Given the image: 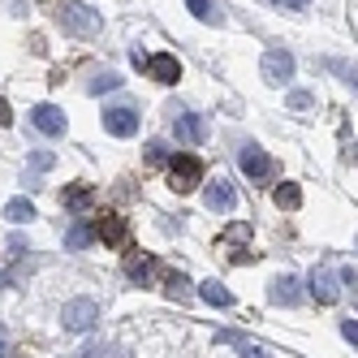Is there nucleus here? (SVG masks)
Returning a JSON list of instances; mask_svg holds the SVG:
<instances>
[{
  "label": "nucleus",
  "instance_id": "obj_20",
  "mask_svg": "<svg viewBox=\"0 0 358 358\" xmlns=\"http://www.w3.org/2000/svg\"><path fill=\"white\" fill-rule=\"evenodd\" d=\"M276 208H285V212L302 208V190H298L294 182H280V186H276Z\"/></svg>",
  "mask_w": 358,
  "mask_h": 358
},
{
  "label": "nucleus",
  "instance_id": "obj_2",
  "mask_svg": "<svg viewBox=\"0 0 358 358\" xmlns=\"http://www.w3.org/2000/svg\"><path fill=\"white\" fill-rule=\"evenodd\" d=\"M91 324H99V302L95 298H69L61 311V328L65 332H87Z\"/></svg>",
  "mask_w": 358,
  "mask_h": 358
},
{
  "label": "nucleus",
  "instance_id": "obj_13",
  "mask_svg": "<svg viewBox=\"0 0 358 358\" xmlns=\"http://www.w3.org/2000/svg\"><path fill=\"white\" fill-rule=\"evenodd\" d=\"M234 203H238V190L229 182H212L208 186V212H229Z\"/></svg>",
  "mask_w": 358,
  "mask_h": 358
},
{
  "label": "nucleus",
  "instance_id": "obj_27",
  "mask_svg": "<svg viewBox=\"0 0 358 358\" xmlns=\"http://www.w3.org/2000/svg\"><path fill=\"white\" fill-rule=\"evenodd\" d=\"M242 345V358H268V350H259V345H246V341H238Z\"/></svg>",
  "mask_w": 358,
  "mask_h": 358
},
{
  "label": "nucleus",
  "instance_id": "obj_14",
  "mask_svg": "<svg viewBox=\"0 0 358 358\" xmlns=\"http://www.w3.org/2000/svg\"><path fill=\"white\" fill-rule=\"evenodd\" d=\"M156 268H160V264H156V255H143V259H138V255H134V259L125 264V276H130L134 285H147V280L156 276Z\"/></svg>",
  "mask_w": 358,
  "mask_h": 358
},
{
  "label": "nucleus",
  "instance_id": "obj_3",
  "mask_svg": "<svg viewBox=\"0 0 358 358\" xmlns=\"http://www.w3.org/2000/svg\"><path fill=\"white\" fill-rule=\"evenodd\" d=\"M199 182H203V160L199 156H173V164H169V186L177 194H190Z\"/></svg>",
  "mask_w": 358,
  "mask_h": 358
},
{
  "label": "nucleus",
  "instance_id": "obj_29",
  "mask_svg": "<svg viewBox=\"0 0 358 358\" xmlns=\"http://www.w3.org/2000/svg\"><path fill=\"white\" fill-rule=\"evenodd\" d=\"M9 121H13V113H9V99L0 95V125H9Z\"/></svg>",
  "mask_w": 358,
  "mask_h": 358
},
{
  "label": "nucleus",
  "instance_id": "obj_16",
  "mask_svg": "<svg viewBox=\"0 0 358 358\" xmlns=\"http://www.w3.org/2000/svg\"><path fill=\"white\" fill-rule=\"evenodd\" d=\"M199 298L208 302V306H234V294H229L220 280H203V285H199Z\"/></svg>",
  "mask_w": 358,
  "mask_h": 358
},
{
  "label": "nucleus",
  "instance_id": "obj_23",
  "mask_svg": "<svg viewBox=\"0 0 358 358\" xmlns=\"http://www.w3.org/2000/svg\"><path fill=\"white\" fill-rule=\"evenodd\" d=\"M164 160H169V147H164L160 138H151V143H147V164H164Z\"/></svg>",
  "mask_w": 358,
  "mask_h": 358
},
{
  "label": "nucleus",
  "instance_id": "obj_9",
  "mask_svg": "<svg viewBox=\"0 0 358 358\" xmlns=\"http://www.w3.org/2000/svg\"><path fill=\"white\" fill-rule=\"evenodd\" d=\"M91 229H95V238L104 246H125V242H130V224H125L121 216H99Z\"/></svg>",
  "mask_w": 358,
  "mask_h": 358
},
{
  "label": "nucleus",
  "instance_id": "obj_6",
  "mask_svg": "<svg viewBox=\"0 0 358 358\" xmlns=\"http://www.w3.org/2000/svg\"><path fill=\"white\" fill-rule=\"evenodd\" d=\"M238 164H242V173H246V177H255V182H264V177L272 173V156H268L264 147H255V143H246V147H242Z\"/></svg>",
  "mask_w": 358,
  "mask_h": 358
},
{
  "label": "nucleus",
  "instance_id": "obj_21",
  "mask_svg": "<svg viewBox=\"0 0 358 358\" xmlns=\"http://www.w3.org/2000/svg\"><path fill=\"white\" fill-rule=\"evenodd\" d=\"M164 294H169V298H177V302H182V298H190V276H186V272H169V280H164Z\"/></svg>",
  "mask_w": 358,
  "mask_h": 358
},
{
  "label": "nucleus",
  "instance_id": "obj_5",
  "mask_svg": "<svg viewBox=\"0 0 358 358\" xmlns=\"http://www.w3.org/2000/svg\"><path fill=\"white\" fill-rule=\"evenodd\" d=\"M143 69H147L160 87H173L177 78H182V61H177L173 52H156V57H147V65H143Z\"/></svg>",
  "mask_w": 358,
  "mask_h": 358
},
{
  "label": "nucleus",
  "instance_id": "obj_25",
  "mask_svg": "<svg viewBox=\"0 0 358 358\" xmlns=\"http://www.w3.org/2000/svg\"><path fill=\"white\" fill-rule=\"evenodd\" d=\"M31 169H35V173H48V169H52V151H35V156H31Z\"/></svg>",
  "mask_w": 358,
  "mask_h": 358
},
{
  "label": "nucleus",
  "instance_id": "obj_12",
  "mask_svg": "<svg viewBox=\"0 0 358 358\" xmlns=\"http://www.w3.org/2000/svg\"><path fill=\"white\" fill-rule=\"evenodd\" d=\"M306 285H311V298H315V302H324V306H328V302H337V294H341V289H337V276H332L328 268H315Z\"/></svg>",
  "mask_w": 358,
  "mask_h": 358
},
{
  "label": "nucleus",
  "instance_id": "obj_10",
  "mask_svg": "<svg viewBox=\"0 0 358 358\" xmlns=\"http://www.w3.org/2000/svg\"><path fill=\"white\" fill-rule=\"evenodd\" d=\"M272 306H298L302 302V285H298V276H276L272 280V289H268Z\"/></svg>",
  "mask_w": 358,
  "mask_h": 358
},
{
  "label": "nucleus",
  "instance_id": "obj_28",
  "mask_svg": "<svg viewBox=\"0 0 358 358\" xmlns=\"http://www.w3.org/2000/svg\"><path fill=\"white\" fill-rule=\"evenodd\" d=\"M78 358H108V345H91V350H83Z\"/></svg>",
  "mask_w": 358,
  "mask_h": 358
},
{
  "label": "nucleus",
  "instance_id": "obj_7",
  "mask_svg": "<svg viewBox=\"0 0 358 358\" xmlns=\"http://www.w3.org/2000/svg\"><path fill=\"white\" fill-rule=\"evenodd\" d=\"M31 121H35V130L48 134V138H61V134H65V113H61L57 104H35Z\"/></svg>",
  "mask_w": 358,
  "mask_h": 358
},
{
  "label": "nucleus",
  "instance_id": "obj_24",
  "mask_svg": "<svg viewBox=\"0 0 358 358\" xmlns=\"http://www.w3.org/2000/svg\"><path fill=\"white\" fill-rule=\"evenodd\" d=\"M311 104H315L311 91H289V108H311Z\"/></svg>",
  "mask_w": 358,
  "mask_h": 358
},
{
  "label": "nucleus",
  "instance_id": "obj_17",
  "mask_svg": "<svg viewBox=\"0 0 358 358\" xmlns=\"http://www.w3.org/2000/svg\"><path fill=\"white\" fill-rule=\"evenodd\" d=\"M5 220H13V224L35 220V203H31V199H9V203H5Z\"/></svg>",
  "mask_w": 358,
  "mask_h": 358
},
{
  "label": "nucleus",
  "instance_id": "obj_26",
  "mask_svg": "<svg viewBox=\"0 0 358 358\" xmlns=\"http://www.w3.org/2000/svg\"><path fill=\"white\" fill-rule=\"evenodd\" d=\"M341 337H345L350 345H358V320H345V324H341Z\"/></svg>",
  "mask_w": 358,
  "mask_h": 358
},
{
  "label": "nucleus",
  "instance_id": "obj_19",
  "mask_svg": "<svg viewBox=\"0 0 358 358\" xmlns=\"http://www.w3.org/2000/svg\"><path fill=\"white\" fill-rule=\"evenodd\" d=\"M65 208L69 212H83V208H91V186H65Z\"/></svg>",
  "mask_w": 358,
  "mask_h": 358
},
{
  "label": "nucleus",
  "instance_id": "obj_18",
  "mask_svg": "<svg viewBox=\"0 0 358 358\" xmlns=\"http://www.w3.org/2000/svg\"><path fill=\"white\" fill-rule=\"evenodd\" d=\"M186 9H190L199 22H212V27H220V9H216V0H186Z\"/></svg>",
  "mask_w": 358,
  "mask_h": 358
},
{
  "label": "nucleus",
  "instance_id": "obj_15",
  "mask_svg": "<svg viewBox=\"0 0 358 358\" xmlns=\"http://www.w3.org/2000/svg\"><path fill=\"white\" fill-rule=\"evenodd\" d=\"M95 242V229H91V220H73V229L65 234V246L69 250H87Z\"/></svg>",
  "mask_w": 358,
  "mask_h": 358
},
{
  "label": "nucleus",
  "instance_id": "obj_11",
  "mask_svg": "<svg viewBox=\"0 0 358 358\" xmlns=\"http://www.w3.org/2000/svg\"><path fill=\"white\" fill-rule=\"evenodd\" d=\"M173 134L182 143H203V134H208V125H203L199 113H177L173 117Z\"/></svg>",
  "mask_w": 358,
  "mask_h": 358
},
{
  "label": "nucleus",
  "instance_id": "obj_1",
  "mask_svg": "<svg viewBox=\"0 0 358 358\" xmlns=\"http://www.w3.org/2000/svg\"><path fill=\"white\" fill-rule=\"evenodd\" d=\"M61 27L69 35H99L104 17H99L91 5H83V0H65V5H61Z\"/></svg>",
  "mask_w": 358,
  "mask_h": 358
},
{
  "label": "nucleus",
  "instance_id": "obj_8",
  "mask_svg": "<svg viewBox=\"0 0 358 358\" xmlns=\"http://www.w3.org/2000/svg\"><path fill=\"white\" fill-rule=\"evenodd\" d=\"M104 130L113 138H134L138 134V113L134 108H108L104 113Z\"/></svg>",
  "mask_w": 358,
  "mask_h": 358
},
{
  "label": "nucleus",
  "instance_id": "obj_22",
  "mask_svg": "<svg viewBox=\"0 0 358 358\" xmlns=\"http://www.w3.org/2000/svg\"><path fill=\"white\" fill-rule=\"evenodd\" d=\"M121 87V73H95V78H91V95H104V91H117Z\"/></svg>",
  "mask_w": 358,
  "mask_h": 358
},
{
  "label": "nucleus",
  "instance_id": "obj_30",
  "mask_svg": "<svg viewBox=\"0 0 358 358\" xmlns=\"http://www.w3.org/2000/svg\"><path fill=\"white\" fill-rule=\"evenodd\" d=\"M272 5H285V9H294V13H302V9H306V0H272Z\"/></svg>",
  "mask_w": 358,
  "mask_h": 358
},
{
  "label": "nucleus",
  "instance_id": "obj_4",
  "mask_svg": "<svg viewBox=\"0 0 358 358\" xmlns=\"http://www.w3.org/2000/svg\"><path fill=\"white\" fill-rule=\"evenodd\" d=\"M259 69H264V83H272V87L294 83V57L285 52V48H268L264 61H259Z\"/></svg>",
  "mask_w": 358,
  "mask_h": 358
}]
</instances>
